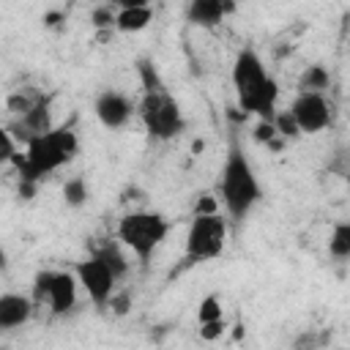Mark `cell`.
Segmentation results:
<instances>
[{"mask_svg":"<svg viewBox=\"0 0 350 350\" xmlns=\"http://www.w3.org/2000/svg\"><path fill=\"white\" fill-rule=\"evenodd\" d=\"M79 153V137L77 131L60 126L52 129L41 137H33L25 145V153L16 156V170H19V183H33L38 186L44 178L57 172L60 167L71 164Z\"/></svg>","mask_w":350,"mask_h":350,"instance_id":"6da1fadb","label":"cell"},{"mask_svg":"<svg viewBox=\"0 0 350 350\" xmlns=\"http://www.w3.org/2000/svg\"><path fill=\"white\" fill-rule=\"evenodd\" d=\"M262 200V189L257 183V175L243 153V148L232 139L224 167H221V202L227 208V216L232 221H241L252 213V208Z\"/></svg>","mask_w":350,"mask_h":350,"instance_id":"7a4b0ae2","label":"cell"},{"mask_svg":"<svg viewBox=\"0 0 350 350\" xmlns=\"http://www.w3.org/2000/svg\"><path fill=\"white\" fill-rule=\"evenodd\" d=\"M118 243L129 249L142 265L150 262L156 249L170 235V221L156 211H131L118 221Z\"/></svg>","mask_w":350,"mask_h":350,"instance_id":"3957f363","label":"cell"},{"mask_svg":"<svg viewBox=\"0 0 350 350\" xmlns=\"http://www.w3.org/2000/svg\"><path fill=\"white\" fill-rule=\"evenodd\" d=\"M137 115L145 126V131L153 137V139H175L183 129H186V118H183V109L180 104L167 93V90H159V93H142V101L137 104Z\"/></svg>","mask_w":350,"mask_h":350,"instance_id":"277c9868","label":"cell"},{"mask_svg":"<svg viewBox=\"0 0 350 350\" xmlns=\"http://www.w3.org/2000/svg\"><path fill=\"white\" fill-rule=\"evenodd\" d=\"M227 241V219L219 213H202L194 216L186 232V265L208 262L221 254Z\"/></svg>","mask_w":350,"mask_h":350,"instance_id":"5b68a950","label":"cell"},{"mask_svg":"<svg viewBox=\"0 0 350 350\" xmlns=\"http://www.w3.org/2000/svg\"><path fill=\"white\" fill-rule=\"evenodd\" d=\"M74 276H77V282L82 284V290L88 293V298L93 301V306H98V309L109 304V298H112V293H115V287H118V279L112 276V271H109L96 254H90L88 260L77 262Z\"/></svg>","mask_w":350,"mask_h":350,"instance_id":"8992f818","label":"cell"},{"mask_svg":"<svg viewBox=\"0 0 350 350\" xmlns=\"http://www.w3.org/2000/svg\"><path fill=\"white\" fill-rule=\"evenodd\" d=\"M287 112L301 134H320L331 123V104L323 93H298Z\"/></svg>","mask_w":350,"mask_h":350,"instance_id":"52a82bcc","label":"cell"},{"mask_svg":"<svg viewBox=\"0 0 350 350\" xmlns=\"http://www.w3.org/2000/svg\"><path fill=\"white\" fill-rule=\"evenodd\" d=\"M5 129L14 137V142H22V145H27L33 137H41V134L52 131L55 129V123H52V96L38 93L33 107Z\"/></svg>","mask_w":350,"mask_h":350,"instance_id":"ba28073f","label":"cell"},{"mask_svg":"<svg viewBox=\"0 0 350 350\" xmlns=\"http://www.w3.org/2000/svg\"><path fill=\"white\" fill-rule=\"evenodd\" d=\"M93 112L104 129H123L137 115V104L120 90H101L96 96Z\"/></svg>","mask_w":350,"mask_h":350,"instance_id":"9c48e42d","label":"cell"},{"mask_svg":"<svg viewBox=\"0 0 350 350\" xmlns=\"http://www.w3.org/2000/svg\"><path fill=\"white\" fill-rule=\"evenodd\" d=\"M271 74L265 71L262 60L257 57L254 49H241L235 55V63H232V88H235V96L243 98L249 93H254Z\"/></svg>","mask_w":350,"mask_h":350,"instance_id":"30bf717a","label":"cell"},{"mask_svg":"<svg viewBox=\"0 0 350 350\" xmlns=\"http://www.w3.org/2000/svg\"><path fill=\"white\" fill-rule=\"evenodd\" d=\"M77 276L71 271H52V282H49V293H46V304L52 309V314H68L77 304Z\"/></svg>","mask_w":350,"mask_h":350,"instance_id":"8fae6325","label":"cell"},{"mask_svg":"<svg viewBox=\"0 0 350 350\" xmlns=\"http://www.w3.org/2000/svg\"><path fill=\"white\" fill-rule=\"evenodd\" d=\"M276 98H279V85H276L273 77H268L254 93L238 98V107L246 115H257L260 120H273V115H276Z\"/></svg>","mask_w":350,"mask_h":350,"instance_id":"7c38bea8","label":"cell"},{"mask_svg":"<svg viewBox=\"0 0 350 350\" xmlns=\"http://www.w3.org/2000/svg\"><path fill=\"white\" fill-rule=\"evenodd\" d=\"M232 11H235V5L227 0H191L186 5V22H191L197 27H216Z\"/></svg>","mask_w":350,"mask_h":350,"instance_id":"4fadbf2b","label":"cell"},{"mask_svg":"<svg viewBox=\"0 0 350 350\" xmlns=\"http://www.w3.org/2000/svg\"><path fill=\"white\" fill-rule=\"evenodd\" d=\"M33 314V301L19 293H3L0 295V331H14L25 325Z\"/></svg>","mask_w":350,"mask_h":350,"instance_id":"5bb4252c","label":"cell"},{"mask_svg":"<svg viewBox=\"0 0 350 350\" xmlns=\"http://www.w3.org/2000/svg\"><path fill=\"white\" fill-rule=\"evenodd\" d=\"M150 19H153V8L148 3H120L118 16H115V27L120 33H139L150 25Z\"/></svg>","mask_w":350,"mask_h":350,"instance_id":"9a60e30c","label":"cell"},{"mask_svg":"<svg viewBox=\"0 0 350 350\" xmlns=\"http://www.w3.org/2000/svg\"><path fill=\"white\" fill-rule=\"evenodd\" d=\"M109 271H112V276L120 282L126 273H129V260H126V254H123V246L120 243H104V246H98L96 252H93Z\"/></svg>","mask_w":350,"mask_h":350,"instance_id":"2e32d148","label":"cell"},{"mask_svg":"<svg viewBox=\"0 0 350 350\" xmlns=\"http://www.w3.org/2000/svg\"><path fill=\"white\" fill-rule=\"evenodd\" d=\"M328 85H331V74L320 63L306 66L304 74L298 77V93H323Z\"/></svg>","mask_w":350,"mask_h":350,"instance_id":"e0dca14e","label":"cell"},{"mask_svg":"<svg viewBox=\"0 0 350 350\" xmlns=\"http://www.w3.org/2000/svg\"><path fill=\"white\" fill-rule=\"evenodd\" d=\"M328 254L334 260H347L350 257V221H336L328 238Z\"/></svg>","mask_w":350,"mask_h":350,"instance_id":"ac0fdd59","label":"cell"},{"mask_svg":"<svg viewBox=\"0 0 350 350\" xmlns=\"http://www.w3.org/2000/svg\"><path fill=\"white\" fill-rule=\"evenodd\" d=\"M63 200H66V205H71V208H82V205L90 200V189H88V183H85L82 175H74V178H68V180L63 183Z\"/></svg>","mask_w":350,"mask_h":350,"instance_id":"d6986e66","label":"cell"},{"mask_svg":"<svg viewBox=\"0 0 350 350\" xmlns=\"http://www.w3.org/2000/svg\"><path fill=\"white\" fill-rule=\"evenodd\" d=\"M137 74H139V82H142V90H145V93H159V90H164V82H161L156 66H153L148 57H139V60H137Z\"/></svg>","mask_w":350,"mask_h":350,"instance_id":"ffe728a7","label":"cell"},{"mask_svg":"<svg viewBox=\"0 0 350 350\" xmlns=\"http://www.w3.org/2000/svg\"><path fill=\"white\" fill-rule=\"evenodd\" d=\"M219 317H224L219 295H205L197 306V323H211V320H219Z\"/></svg>","mask_w":350,"mask_h":350,"instance_id":"44dd1931","label":"cell"},{"mask_svg":"<svg viewBox=\"0 0 350 350\" xmlns=\"http://www.w3.org/2000/svg\"><path fill=\"white\" fill-rule=\"evenodd\" d=\"M115 16H118V8L104 3V5H96L90 11V25L96 30H109V27H115Z\"/></svg>","mask_w":350,"mask_h":350,"instance_id":"7402d4cb","label":"cell"},{"mask_svg":"<svg viewBox=\"0 0 350 350\" xmlns=\"http://www.w3.org/2000/svg\"><path fill=\"white\" fill-rule=\"evenodd\" d=\"M271 123H273V131H276V137H282L284 142H287V139H295V137H301V131H298V126H295V120H293V115H290V112H276Z\"/></svg>","mask_w":350,"mask_h":350,"instance_id":"603a6c76","label":"cell"},{"mask_svg":"<svg viewBox=\"0 0 350 350\" xmlns=\"http://www.w3.org/2000/svg\"><path fill=\"white\" fill-rule=\"evenodd\" d=\"M38 96V93H36ZM36 96H27V93H11L8 98H5V109L11 112V115H16V118H22L30 107H33V101H36Z\"/></svg>","mask_w":350,"mask_h":350,"instance_id":"cb8c5ba5","label":"cell"},{"mask_svg":"<svg viewBox=\"0 0 350 350\" xmlns=\"http://www.w3.org/2000/svg\"><path fill=\"white\" fill-rule=\"evenodd\" d=\"M16 156H19V150H16L14 137L8 134L5 126H0V164H14Z\"/></svg>","mask_w":350,"mask_h":350,"instance_id":"d4e9b609","label":"cell"},{"mask_svg":"<svg viewBox=\"0 0 350 350\" xmlns=\"http://www.w3.org/2000/svg\"><path fill=\"white\" fill-rule=\"evenodd\" d=\"M49 282H52V271H38V273L33 276V301H36V304L46 301Z\"/></svg>","mask_w":350,"mask_h":350,"instance_id":"484cf974","label":"cell"},{"mask_svg":"<svg viewBox=\"0 0 350 350\" xmlns=\"http://www.w3.org/2000/svg\"><path fill=\"white\" fill-rule=\"evenodd\" d=\"M224 328H227V320H224V317L211 320V323H200V336H202L205 342H216V339L224 334Z\"/></svg>","mask_w":350,"mask_h":350,"instance_id":"4316f807","label":"cell"},{"mask_svg":"<svg viewBox=\"0 0 350 350\" xmlns=\"http://www.w3.org/2000/svg\"><path fill=\"white\" fill-rule=\"evenodd\" d=\"M107 306H112L115 314H126L129 306H131V293H129V290H123V293H112V298H109Z\"/></svg>","mask_w":350,"mask_h":350,"instance_id":"83f0119b","label":"cell"},{"mask_svg":"<svg viewBox=\"0 0 350 350\" xmlns=\"http://www.w3.org/2000/svg\"><path fill=\"white\" fill-rule=\"evenodd\" d=\"M273 137H276V131H273V123H271V120H260V123L254 126V139H257V142L268 145Z\"/></svg>","mask_w":350,"mask_h":350,"instance_id":"f1b7e54d","label":"cell"},{"mask_svg":"<svg viewBox=\"0 0 350 350\" xmlns=\"http://www.w3.org/2000/svg\"><path fill=\"white\" fill-rule=\"evenodd\" d=\"M202 213H219V202L208 194L202 200H197V205H194V216H202Z\"/></svg>","mask_w":350,"mask_h":350,"instance_id":"f546056e","label":"cell"},{"mask_svg":"<svg viewBox=\"0 0 350 350\" xmlns=\"http://www.w3.org/2000/svg\"><path fill=\"white\" fill-rule=\"evenodd\" d=\"M8 262H5V254H3V249H0V268H5Z\"/></svg>","mask_w":350,"mask_h":350,"instance_id":"4dcf8cb0","label":"cell"}]
</instances>
